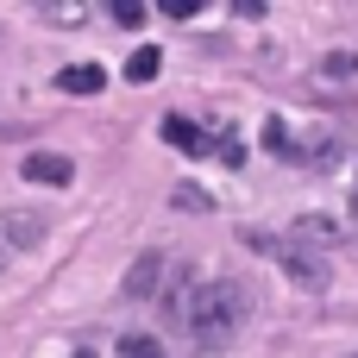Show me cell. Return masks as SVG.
I'll return each instance as SVG.
<instances>
[{
	"label": "cell",
	"instance_id": "6da1fadb",
	"mask_svg": "<svg viewBox=\"0 0 358 358\" xmlns=\"http://www.w3.org/2000/svg\"><path fill=\"white\" fill-rule=\"evenodd\" d=\"M245 315H252V302H245V289L233 283V277H214V283H195V296H189V334H195V346H227L239 327H245Z\"/></svg>",
	"mask_w": 358,
	"mask_h": 358
},
{
	"label": "cell",
	"instance_id": "7a4b0ae2",
	"mask_svg": "<svg viewBox=\"0 0 358 358\" xmlns=\"http://www.w3.org/2000/svg\"><path fill=\"white\" fill-rule=\"evenodd\" d=\"M245 245L271 252V258H277V264L289 271V283H296V289H327V283H334L327 258H321L315 245H302V239H264V233H245Z\"/></svg>",
	"mask_w": 358,
	"mask_h": 358
},
{
	"label": "cell",
	"instance_id": "3957f363",
	"mask_svg": "<svg viewBox=\"0 0 358 358\" xmlns=\"http://www.w3.org/2000/svg\"><path fill=\"white\" fill-rule=\"evenodd\" d=\"M44 233H50V220H44L38 208H6V214H0V239H6V252H31Z\"/></svg>",
	"mask_w": 358,
	"mask_h": 358
},
{
	"label": "cell",
	"instance_id": "277c9868",
	"mask_svg": "<svg viewBox=\"0 0 358 358\" xmlns=\"http://www.w3.org/2000/svg\"><path fill=\"white\" fill-rule=\"evenodd\" d=\"M19 176H25V182H44V189H69V182H76V164H69L63 151H31V157L19 164Z\"/></svg>",
	"mask_w": 358,
	"mask_h": 358
},
{
	"label": "cell",
	"instance_id": "5b68a950",
	"mask_svg": "<svg viewBox=\"0 0 358 358\" xmlns=\"http://www.w3.org/2000/svg\"><path fill=\"white\" fill-rule=\"evenodd\" d=\"M57 88L63 94H101L107 88V69L101 63H69V69H57Z\"/></svg>",
	"mask_w": 358,
	"mask_h": 358
},
{
	"label": "cell",
	"instance_id": "8992f818",
	"mask_svg": "<svg viewBox=\"0 0 358 358\" xmlns=\"http://www.w3.org/2000/svg\"><path fill=\"white\" fill-rule=\"evenodd\" d=\"M157 277H164V258L145 252V258L126 271V296H132V302H151V296H157Z\"/></svg>",
	"mask_w": 358,
	"mask_h": 358
},
{
	"label": "cell",
	"instance_id": "52a82bcc",
	"mask_svg": "<svg viewBox=\"0 0 358 358\" xmlns=\"http://www.w3.org/2000/svg\"><path fill=\"white\" fill-rule=\"evenodd\" d=\"M164 138H170L176 151H208V132H201L195 120H182V113H170V120H164Z\"/></svg>",
	"mask_w": 358,
	"mask_h": 358
},
{
	"label": "cell",
	"instance_id": "ba28073f",
	"mask_svg": "<svg viewBox=\"0 0 358 358\" xmlns=\"http://www.w3.org/2000/svg\"><path fill=\"white\" fill-rule=\"evenodd\" d=\"M38 13H44L50 25H88V19H94V6H88V0H44Z\"/></svg>",
	"mask_w": 358,
	"mask_h": 358
},
{
	"label": "cell",
	"instance_id": "9c48e42d",
	"mask_svg": "<svg viewBox=\"0 0 358 358\" xmlns=\"http://www.w3.org/2000/svg\"><path fill=\"white\" fill-rule=\"evenodd\" d=\"M157 69H164V50H157V44H138V50L126 57V82H151Z\"/></svg>",
	"mask_w": 358,
	"mask_h": 358
},
{
	"label": "cell",
	"instance_id": "30bf717a",
	"mask_svg": "<svg viewBox=\"0 0 358 358\" xmlns=\"http://www.w3.org/2000/svg\"><path fill=\"white\" fill-rule=\"evenodd\" d=\"M334 233H340V227H334L327 214H302V220H296V239H302V245H334Z\"/></svg>",
	"mask_w": 358,
	"mask_h": 358
},
{
	"label": "cell",
	"instance_id": "8fae6325",
	"mask_svg": "<svg viewBox=\"0 0 358 358\" xmlns=\"http://www.w3.org/2000/svg\"><path fill=\"white\" fill-rule=\"evenodd\" d=\"M120 358H170L157 334H120Z\"/></svg>",
	"mask_w": 358,
	"mask_h": 358
},
{
	"label": "cell",
	"instance_id": "7c38bea8",
	"mask_svg": "<svg viewBox=\"0 0 358 358\" xmlns=\"http://www.w3.org/2000/svg\"><path fill=\"white\" fill-rule=\"evenodd\" d=\"M264 151H277V157H296V138H289V126H283V120H264Z\"/></svg>",
	"mask_w": 358,
	"mask_h": 358
},
{
	"label": "cell",
	"instance_id": "4fadbf2b",
	"mask_svg": "<svg viewBox=\"0 0 358 358\" xmlns=\"http://www.w3.org/2000/svg\"><path fill=\"white\" fill-rule=\"evenodd\" d=\"M107 13H113V19H120V25H145V6H138V0H113V6H107Z\"/></svg>",
	"mask_w": 358,
	"mask_h": 358
},
{
	"label": "cell",
	"instance_id": "5bb4252c",
	"mask_svg": "<svg viewBox=\"0 0 358 358\" xmlns=\"http://www.w3.org/2000/svg\"><path fill=\"white\" fill-rule=\"evenodd\" d=\"M176 208H189V214H208V208H214V201H208V195H201V189H176Z\"/></svg>",
	"mask_w": 358,
	"mask_h": 358
},
{
	"label": "cell",
	"instance_id": "9a60e30c",
	"mask_svg": "<svg viewBox=\"0 0 358 358\" xmlns=\"http://www.w3.org/2000/svg\"><path fill=\"white\" fill-rule=\"evenodd\" d=\"M321 76H358V57H346V50H340V57H327V63H321Z\"/></svg>",
	"mask_w": 358,
	"mask_h": 358
},
{
	"label": "cell",
	"instance_id": "2e32d148",
	"mask_svg": "<svg viewBox=\"0 0 358 358\" xmlns=\"http://www.w3.org/2000/svg\"><path fill=\"white\" fill-rule=\"evenodd\" d=\"M6 264H13V252H6V239H0V271H6Z\"/></svg>",
	"mask_w": 358,
	"mask_h": 358
},
{
	"label": "cell",
	"instance_id": "e0dca14e",
	"mask_svg": "<svg viewBox=\"0 0 358 358\" xmlns=\"http://www.w3.org/2000/svg\"><path fill=\"white\" fill-rule=\"evenodd\" d=\"M352 358H358V352H352Z\"/></svg>",
	"mask_w": 358,
	"mask_h": 358
}]
</instances>
